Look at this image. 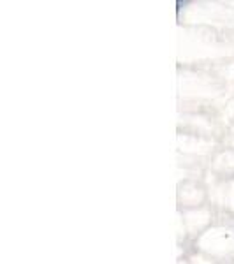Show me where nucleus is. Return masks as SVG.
Listing matches in <instances>:
<instances>
[]
</instances>
